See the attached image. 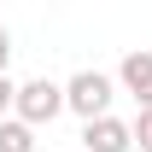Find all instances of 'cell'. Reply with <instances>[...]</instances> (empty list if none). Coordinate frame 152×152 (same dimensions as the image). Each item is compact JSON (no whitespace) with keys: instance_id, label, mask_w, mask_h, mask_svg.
Instances as JSON below:
<instances>
[{"instance_id":"52a82bcc","label":"cell","mask_w":152,"mask_h":152,"mask_svg":"<svg viewBox=\"0 0 152 152\" xmlns=\"http://www.w3.org/2000/svg\"><path fill=\"white\" fill-rule=\"evenodd\" d=\"M12 99H18V82H12V76H0V117L12 111Z\"/></svg>"},{"instance_id":"7a4b0ae2","label":"cell","mask_w":152,"mask_h":152,"mask_svg":"<svg viewBox=\"0 0 152 152\" xmlns=\"http://www.w3.org/2000/svg\"><path fill=\"white\" fill-rule=\"evenodd\" d=\"M12 111H18V123L41 129V123H53V117L64 111V88H58V82H47V76H35V82H18Z\"/></svg>"},{"instance_id":"ba28073f","label":"cell","mask_w":152,"mask_h":152,"mask_svg":"<svg viewBox=\"0 0 152 152\" xmlns=\"http://www.w3.org/2000/svg\"><path fill=\"white\" fill-rule=\"evenodd\" d=\"M6 58H12V29L0 23V76H6Z\"/></svg>"},{"instance_id":"8992f818","label":"cell","mask_w":152,"mask_h":152,"mask_svg":"<svg viewBox=\"0 0 152 152\" xmlns=\"http://www.w3.org/2000/svg\"><path fill=\"white\" fill-rule=\"evenodd\" d=\"M129 134H134V146H140V152H152V111H140V117H134V123H129Z\"/></svg>"},{"instance_id":"277c9868","label":"cell","mask_w":152,"mask_h":152,"mask_svg":"<svg viewBox=\"0 0 152 152\" xmlns=\"http://www.w3.org/2000/svg\"><path fill=\"white\" fill-rule=\"evenodd\" d=\"M117 82L134 94L140 111H152V53H129L123 64H117Z\"/></svg>"},{"instance_id":"5b68a950","label":"cell","mask_w":152,"mask_h":152,"mask_svg":"<svg viewBox=\"0 0 152 152\" xmlns=\"http://www.w3.org/2000/svg\"><path fill=\"white\" fill-rule=\"evenodd\" d=\"M0 152H35V129L18 117H0Z\"/></svg>"},{"instance_id":"6da1fadb","label":"cell","mask_w":152,"mask_h":152,"mask_svg":"<svg viewBox=\"0 0 152 152\" xmlns=\"http://www.w3.org/2000/svg\"><path fill=\"white\" fill-rule=\"evenodd\" d=\"M111 76L105 70H76L64 82V111H76L82 123H94V117H111Z\"/></svg>"},{"instance_id":"3957f363","label":"cell","mask_w":152,"mask_h":152,"mask_svg":"<svg viewBox=\"0 0 152 152\" xmlns=\"http://www.w3.org/2000/svg\"><path fill=\"white\" fill-rule=\"evenodd\" d=\"M134 134L123 117H94V123H82V152H129Z\"/></svg>"}]
</instances>
